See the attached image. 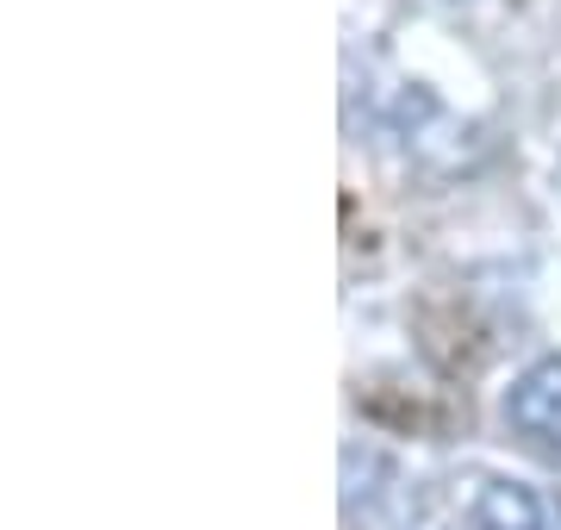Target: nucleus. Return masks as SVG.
<instances>
[{
  "mask_svg": "<svg viewBox=\"0 0 561 530\" xmlns=\"http://www.w3.org/2000/svg\"><path fill=\"white\" fill-rule=\"evenodd\" d=\"M474 530H561V499L530 487V481H481L474 506H468Z\"/></svg>",
  "mask_w": 561,
  "mask_h": 530,
  "instance_id": "f03ea898",
  "label": "nucleus"
},
{
  "mask_svg": "<svg viewBox=\"0 0 561 530\" xmlns=\"http://www.w3.org/2000/svg\"><path fill=\"white\" fill-rule=\"evenodd\" d=\"M505 418L524 443L561 456V356H542L537 368H524L512 393H505Z\"/></svg>",
  "mask_w": 561,
  "mask_h": 530,
  "instance_id": "f257e3e1",
  "label": "nucleus"
},
{
  "mask_svg": "<svg viewBox=\"0 0 561 530\" xmlns=\"http://www.w3.org/2000/svg\"><path fill=\"white\" fill-rule=\"evenodd\" d=\"M456 530H474V525H456Z\"/></svg>",
  "mask_w": 561,
  "mask_h": 530,
  "instance_id": "7ed1b4c3",
  "label": "nucleus"
}]
</instances>
